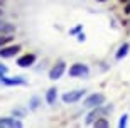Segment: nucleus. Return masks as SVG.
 Masks as SVG:
<instances>
[{"label":"nucleus","instance_id":"nucleus-1","mask_svg":"<svg viewBox=\"0 0 130 128\" xmlns=\"http://www.w3.org/2000/svg\"><path fill=\"white\" fill-rule=\"evenodd\" d=\"M103 101H105V96L101 95V93H93V95H90L86 100L83 101V106L93 109V108H96V106H101Z\"/></svg>","mask_w":130,"mask_h":128},{"label":"nucleus","instance_id":"nucleus-2","mask_svg":"<svg viewBox=\"0 0 130 128\" xmlns=\"http://www.w3.org/2000/svg\"><path fill=\"white\" fill-rule=\"evenodd\" d=\"M111 106H106V108H101V106H96V108H93V111L86 116V125H93L96 121L100 116H103L105 113H111Z\"/></svg>","mask_w":130,"mask_h":128},{"label":"nucleus","instance_id":"nucleus-3","mask_svg":"<svg viewBox=\"0 0 130 128\" xmlns=\"http://www.w3.org/2000/svg\"><path fill=\"white\" fill-rule=\"evenodd\" d=\"M88 72H90V69H88V66H85V64H73L71 67H69V76L71 78H83V76H88Z\"/></svg>","mask_w":130,"mask_h":128},{"label":"nucleus","instance_id":"nucleus-4","mask_svg":"<svg viewBox=\"0 0 130 128\" xmlns=\"http://www.w3.org/2000/svg\"><path fill=\"white\" fill-rule=\"evenodd\" d=\"M85 95V89H74V91H69V93H64L63 95V101L66 104H71V103H76L79 101Z\"/></svg>","mask_w":130,"mask_h":128},{"label":"nucleus","instance_id":"nucleus-5","mask_svg":"<svg viewBox=\"0 0 130 128\" xmlns=\"http://www.w3.org/2000/svg\"><path fill=\"white\" fill-rule=\"evenodd\" d=\"M64 71H66V62H63V61L56 62V66H53L51 71H49V79H53V81L59 79L64 74Z\"/></svg>","mask_w":130,"mask_h":128},{"label":"nucleus","instance_id":"nucleus-6","mask_svg":"<svg viewBox=\"0 0 130 128\" xmlns=\"http://www.w3.org/2000/svg\"><path fill=\"white\" fill-rule=\"evenodd\" d=\"M0 81H2V84H7V86H24L27 81L24 79L22 76H17V78H5L4 76H0Z\"/></svg>","mask_w":130,"mask_h":128},{"label":"nucleus","instance_id":"nucleus-7","mask_svg":"<svg viewBox=\"0 0 130 128\" xmlns=\"http://www.w3.org/2000/svg\"><path fill=\"white\" fill-rule=\"evenodd\" d=\"M19 51H20L19 44L9 46V47H0V57H4V59H7V57H14L15 54H19Z\"/></svg>","mask_w":130,"mask_h":128},{"label":"nucleus","instance_id":"nucleus-8","mask_svg":"<svg viewBox=\"0 0 130 128\" xmlns=\"http://www.w3.org/2000/svg\"><path fill=\"white\" fill-rule=\"evenodd\" d=\"M0 126L4 128H20L22 121L17 118H0Z\"/></svg>","mask_w":130,"mask_h":128},{"label":"nucleus","instance_id":"nucleus-9","mask_svg":"<svg viewBox=\"0 0 130 128\" xmlns=\"http://www.w3.org/2000/svg\"><path fill=\"white\" fill-rule=\"evenodd\" d=\"M34 62H36V56H34V54H24L22 57L17 59V64H19L20 67H30Z\"/></svg>","mask_w":130,"mask_h":128},{"label":"nucleus","instance_id":"nucleus-10","mask_svg":"<svg viewBox=\"0 0 130 128\" xmlns=\"http://www.w3.org/2000/svg\"><path fill=\"white\" fill-rule=\"evenodd\" d=\"M56 100H58V89L56 88H49L47 93H46V101L49 104H56Z\"/></svg>","mask_w":130,"mask_h":128},{"label":"nucleus","instance_id":"nucleus-11","mask_svg":"<svg viewBox=\"0 0 130 128\" xmlns=\"http://www.w3.org/2000/svg\"><path fill=\"white\" fill-rule=\"evenodd\" d=\"M15 32V25L9 24V22H2L0 20V34H14Z\"/></svg>","mask_w":130,"mask_h":128},{"label":"nucleus","instance_id":"nucleus-12","mask_svg":"<svg viewBox=\"0 0 130 128\" xmlns=\"http://www.w3.org/2000/svg\"><path fill=\"white\" fill-rule=\"evenodd\" d=\"M127 54H128V44H122V46H120V49H118V52H117V59H118V61H120V59H122V57H125L127 56Z\"/></svg>","mask_w":130,"mask_h":128},{"label":"nucleus","instance_id":"nucleus-13","mask_svg":"<svg viewBox=\"0 0 130 128\" xmlns=\"http://www.w3.org/2000/svg\"><path fill=\"white\" fill-rule=\"evenodd\" d=\"M93 125H95L96 128H106V126H110V121H108L106 118H103V116H100Z\"/></svg>","mask_w":130,"mask_h":128},{"label":"nucleus","instance_id":"nucleus-14","mask_svg":"<svg viewBox=\"0 0 130 128\" xmlns=\"http://www.w3.org/2000/svg\"><path fill=\"white\" fill-rule=\"evenodd\" d=\"M12 34H2L0 35V47H4L5 44H9V42H12Z\"/></svg>","mask_w":130,"mask_h":128},{"label":"nucleus","instance_id":"nucleus-15","mask_svg":"<svg viewBox=\"0 0 130 128\" xmlns=\"http://www.w3.org/2000/svg\"><path fill=\"white\" fill-rule=\"evenodd\" d=\"M127 118H128V115H122V118H120V121H118V126L120 128H123V126H127Z\"/></svg>","mask_w":130,"mask_h":128},{"label":"nucleus","instance_id":"nucleus-16","mask_svg":"<svg viewBox=\"0 0 130 128\" xmlns=\"http://www.w3.org/2000/svg\"><path fill=\"white\" fill-rule=\"evenodd\" d=\"M7 71H9V67L4 66V64H0V76H4V74H5Z\"/></svg>","mask_w":130,"mask_h":128},{"label":"nucleus","instance_id":"nucleus-17","mask_svg":"<svg viewBox=\"0 0 130 128\" xmlns=\"http://www.w3.org/2000/svg\"><path fill=\"white\" fill-rule=\"evenodd\" d=\"M37 98H32V101H30V103H32V104H30V108H32V109H36V108H37Z\"/></svg>","mask_w":130,"mask_h":128},{"label":"nucleus","instance_id":"nucleus-18","mask_svg":"<svg viewBox=\"0 0 130 128\" xmlns=\"http://www.w3.org/2000/svg\"><path fill=\"white\" fill-rule=\"evenodd\" d=\"M85 39H86V35H85V34H79V35H78V41H79V42H83Z\"/></svg>","mask_w":130,"mask_h":128},{"label":"nucleus","instance_id":"nucleus-19","mask_svg":"<svg viewBox=\"0 0 130 128\" xmlns=\"http://www.w3.org/2000/svg\"><path fill=\"white\" fill-rule=\"evenodd\" d=\"M79 29H81V27H76V29H71V30H69V34H74V32H78V30H79Z\"/></svg>","mask_w":130,"mask_h":128},{"label":"nucleus","instance_id":"nucleus-20","mask_svg":"<svg viewBox=\"0 0 130 128\" xmlns=\"http://www.w3.org/2000/svg\"><path fill=\"white\" fill-rule=\"evenodd\" d=\"M125 14H130V4H128V5L125 7Z\"/></svg>","mask_w":130,"mask_h":128},{"label":"nucleus","instance_id":"nucleus-21","mask_svg":"<svg viewBox=\"0 0 130 128\" xmlns=\"http://www.w3.org/2000/svg\"><path fill=\"white\" fill-rule=\"evenodd\" d=\"M120 2H122V4H127V2H128V0H120Z\"/></svg>","mask_w":130,"mask_h":128},{"label":"nucleus","instance_id":"nucleus-22","mask_svg":"<svg viewBox=\"0 0 130 128\" xmlns=\"http://www.w3.org/2000/svg\"><path fill=\"white\" fill-rule=\"evenodd\" d=\"M98 2H106V0H98Z\"/></svg>","mask_w":130,"mask_h":128},{"label":"nucleus","instance_id":"nucleus-23","mask_svg":"<svg viewBox=\"0 0 130 128\" xmlns=\"http://www.w3.org/2000/svg\"><path fill=\"white\" fill-rule=\"evenodd\" d=\"M2 2H4V0H0V4H2Z\"/></svg>","mask_w":130,"mask_h":128}]
</instances>
